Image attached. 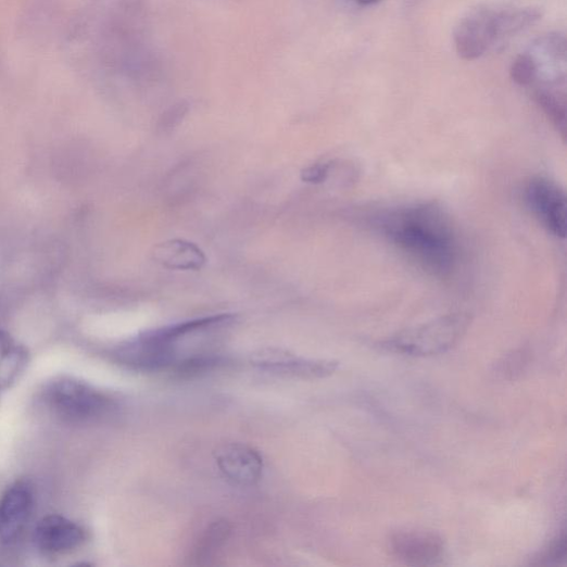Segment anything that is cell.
<instances>
[{
    "label": "cell",
    "mask_w": 567,
    "mask_h": 567,
    "mask_svg": "<svg viewBox=\"0 0 567 567\" xmlns=\"http://www.w3.org/2000/svg\"><path fill=\"white\" fill-rule=\"evenodd\" d=\"M375 228L425 269L446 275L459 259L458 237L450 216L434 203L390 209L374 217Z\"/></svg>",
    "instance_id": "obj_1"
},
{
    "label": "cell",
    "mask_w": 567,
    "mask_h": 567,
    "mask_svg": "<svg viewBox=\"0 0 567 567\" xmlns=\"http://www.w3.org/2000/svg\"><path fill=\"white\" fill-rule=\"evenodd\" d=\"M40 403L54 418L76 426L96 423L113 410L104 392L71 376L48 381L40 392Z\"/></svg>",
    "instance_id": "obj_2"
},
{
    "label": "cell",
    "mask_w": 567,
    "mask_h": 567,
    "mask_svg": "<svg viewBox=\"0 0 567 567\" xmlns=\"http://www.w3.org/2000/svg\"><path fill=\"white\" fill-rule=\"evenodd\" d=\"M470 317L450 314L393 335L383 349L406 356L439 355L455 346L467 331Z\"/></svg>",
    "instance_id": "obj_3"
},
{
    "label": "cell",
    "mask_w": 567,
    "mask_h": 567,
    "mask_svg": "<svg viewBox=\"0 0 567 567\" xmlns=\"http://www.w3.org/2000/svg\"><path fill=\"white\" fill-rule=\"evenodd\" d=\"M36 504L32 481L21 479L11 484L0 497V542L15 544L29 525Z\"/></svg>",
    "instance_id": "obj_4"
},
{
    "label": "cell",
    "mask_w": 567,
    "mask_h": 567,
    "mask_svg": "<svg viewBox=\"0 0 567 567\" xmlns=\"http://www.w3.org/2000/svg\"><path fill=\"white\" fill-rule=\"evenodd\" d=\"M525 201L551 235L566 237V197L558 185L546 178H533L525 188Z\"/></svg>",
    "instance_id": "obj_5"
},
{
    "label": "cell",
    "mask_w": 567,
    "mask_h": 567,
    "mask_svg": "<svg viewBox=\"0 0 567 567\" xmlns=\"http://www.w3.org/2000/svg\"><path fill=\"white\" fill-rule=\"evenodd\" d=\"M86 541L87 532L80 525L59 515L42 518L33 534L36 550L47 557L71 554Z\"/></svg>",
    "instance_id": "obj_6"
},
{
    "label": "cell",
    "mask_w": 567,
    "mask_h": 567,
    "mask_svg": "<svg viewBox=\"0 0 567 567\" xmlns=\"http://www.w3.org/2000/svg\"><path fill=\"white\" fill-rule=\"evenodd\" d=\"M453 41L462 60H480L490 48L497 45L494 10L483 9L470 13L457 26Z\"/></svg>",
    "instance_id": "obj_7"
},
{
    "label": "cell",
    "mask_w": 567,
    "mask_h": 567,
    "mask_svg": "<svg viewBox=\"0 0 567 567\" xmlns=\"http://www.w3.org/2000/svg\"><path fill=\"white\" fill-rule=\"evenodd\" d=\"M222 475L239 487L255 486L262 478L264 462L260 452L244 443H225L214 451Z\"/></svg>",
    "instance_id": "obj_8"
},
{
    "label": "cell",
    "mask_w": 567,
    "mask_h": 567,
    "mask_svg": "<svg viewBox=\"0 0 567 567\" xmlns=\"http://www.w3.org/2000/svg\"><path fill=\"white\" fill-rule=\"evenodd\" d=\"M537 70V84L541 87L565 85L567 45L560 33L538 37L527 50Z\"/></svg>",
    "instance_id": "obj_9"
},
{
    "label": "cell",
    "mask_w": 567,
    "mask_h": 567,
    "mask_svg": "<svg viewBox=\"0 0 567 567\" xmlns=\"http://www.w3.org/2000/svg\"><path fill=\"white\" fill-rule=\"evenodd\" d=\"M388 544L391 554L408 565H436L444 554L443 540L437 533L426 530L408 529L394 532Z\"/></svg>",
    "instance_id": "obj_10"
},
{
    "label": "cell",
    "mask_w": 567,
    "mask_h": 567,
    "mask_svg": "<svg viewBox=\"0 0 567 567\" xmlns=\"http://www.w3.org/2000/svg\"><path fill=\"white\" fill-rule=\"evenodd\" d=\"M254 364L264 371L301 378H323L333 374L338 363L303 360L280 352L259 355Z\"/></svg>",
    "instance_id": "obj_11"
},
{
    "label": "cell",
    "mask_w": 567,
    "mask_h": 567,
    "mask_svg": "<svg viewBox=\"0 0 567 567\" xmlns=\"http://www.w3.org/2000/svg\"><path fill=\"white\" fill-rule=\"evenodd\" d=\"M541 17V11L536 8L494 10L497 43L530 28L536 25Z\"/></svg>",
    "instance_id": "obj_12"
},
{
    "label": "cell",
    "mask_w": 567,
    "mask_h": 567,
    "mask_svg": "<svg viewBox=\"0 0 567 567\" xmlns=\"http://www.w3.org/2000/svg\"><path fill=\"white\" fill-rule=\"evenodd\" d=\"M155 259L166 267L178 269H197L205 261L203 253L194 244L184 241L159 245Z\"/></svg>",
    "instance_id": "obj_13"
},
{
    "label": "cell",
    "mask_w": 567,
    "mask_h": 567,
    "mask_svg": "<svg viewBox=\"0 0 567 567\" xmlns=\"http://www.w3.org/2000/svg\"><path fill=\"white\" fill-rule=\"evenodd\" d=\"M27 364V353L8 333L0 331V388L14 382Z\"/></svg>",
    "instance_id": "obj_14"
},
{
    "label": "cell",
    "mask_w": 567,
    "mask_h": 567,
    "mask_svg": "<svg viewBox=\"0 0 567 567\" xmlns=\"http://www.w3.org/2000/svg\"><path fill=\"white\" fill-rule=\"evenodd\" d=\"M232 527L228 521L212 524L200 539L193 554L198 564L210 560L230 539Z\"/></svg>",
    "instance_id": "obj_15"
},
{
    "label": "cell",
    "mask_w": 567,
    "mask_h": 567,
    "mask_svg": "<svg viewBox=\"0 0 567 567\" xmlns=\"http://www.w3.org/2000/svg\"><path fill=\"white\" fill-rule=\"evenodd\" d=\"M554 87H541L536 93L534 98L545 115L552 123L565 130L566 126V103L565 94L553 90Z\"/></svg>",
    "instance_id": "obj_16"
},
{
    "label": "cell",
    "mask_w": 567,
    "mask_h": 567,
    "mask_svg": "<svg viewBox=\"0 0 567 567\" xmlns=\"http://www.w3.org/2000/svg\"><path fill=\"white\" fill-rule=\"evenodd\" d=\"M509 76L521 87H531L537 84V70L527 51L517 56L509 70Z\"/></svg>",
    "instance_id": "obj_17"
},
{
    "label": "cell",
    "mask_w": 567,
    "mask_h": 567,
    "mask_svg": "<svg viewBox=\"0 0 567 567\" xmlns=\"http://www.w3.org/2000/svg\"><path fill=\"white\" fill-rule=\"evenodd\" d=\"M566 551H567L566 537L563 533L544 552V554L542 556V560L546 562L547 564L558 563L562 558L565 557Z\"/></svg>",
    "instance_id": "obj_18"
},
{
    "label": "cell",
    "mask_w": 567,
    "mask_h": 567,
    "mask_svg": "<svg viewBox=\"0 0 567 567\" xmlns=\"http://www.w3.org/2000/svg\"><path fill=\"white\" fill-rule=\"evenodd\" d=\"M330 167L329 162L314 164L305 169L303 179L311 184H322L327 179Z\"/></svg>",
    "instance_id": "obj_19"
},
{
    "label": "cell",
    "mask_w": 567,
    "mask_h": 567,
    "mask_svg": "<svg viewBox=\"0 0 567 567\" xmlns=\"http://www.w3.org/2000/svg\"><path fill=\"white\" fill-rule=\"evenodd\" d=\"M354 2L362 7H371L381 2V0H354Z\"/></svg>",
    "instance_id": "obj_20"
},
{
    "label": "cell",
    "mask_w": 567,
    "mask_h": 567,
    "mask_svg": "<svg viewBox=\"0 0 567 567\" xmlns=\"http://www.w3.org/2000/svg\"><path fill=\"white\" fill-rule=\"evenodd\" d=\"M412 5L418 4L421 0H408Z\"/></svg>",
    "instance_id": "obj_21"
}]
</instances>
